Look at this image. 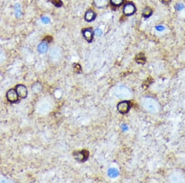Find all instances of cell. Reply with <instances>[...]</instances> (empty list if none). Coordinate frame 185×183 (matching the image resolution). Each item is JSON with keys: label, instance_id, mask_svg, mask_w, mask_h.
Returning <instances> with one entry per match:
<instances>
[{"label": "cell", "instance_id": "1", "mask_svg": "<svg viewBox=\"0 0 185 183\" xmlns=\"http://www.w3.org/2000/svg\"><path fill=\"white\" fill-rule=\"evenodd\" d=\"M143 107L147 112L152 113H157L160 110V105L154 99L151 98H145L142 100Z\"/></svg>", "mask_w": 185, "mask_h": 183}, {"label": "cell", "instance_id": "2", "mask_svg": "<svg viewBox=\"0 0 185 183\" xmlns=\"http://www.w3.org/2000/svg\"><path fill=\"white\" fill-rule=\"evenodd\" d=\"M115 94L120 99H128L132 97V93L131 90L127 87L121 86L115 89Z\"/></svg>", "mask_w": 185, "mask_h": 183}, {"label": "cell", "instance_id": "3", "mask_svg": "<svg viewBox=\"0 0 185 183\" xmlns=\"http://www.w3.org/2000/svg\"><path fill=\"white\" fill-rule=\"evenodd\" d=\"M117 111L122 114L127 113L131 108V104L128 100H123L117 104Z\"/></svg>", "mask_w": 185, "mask_h": 183}, {"label": "cell", "instance_id": "4", "mask_svg": "<svg viewBox=\"0 0 185 183\" xmlns=\"http://www.w3.org/2000/svg\"><path fill=\"white\" fill-rule=\"evenodd\" d=\"M73 156L78 162H84L89 157V152L86 150H83L80 152H74Z\"/></svg>", "mask_w": 185, "mask_h": 183}, {"label": "cell", "instance_id": "5", "mask_svg": "<svg viewBox=\"0 0 185 183\" xmlns=\"http://www.w3.org/2000/svg\"><path fill=\"white\" fill-rule=\"evenodd\" d=\"M6 98L9 102L11 103H16L18 100V96L15 89H11L6 94Z\"/></svg>", "mask_w": 185, "mask_h": 183}, {"label": "cell", "instance_id": "6", "mask_svg": "<svg viewBox=\"0 0 185 183\" xmlns=\"http://www.w3.org/2000/svg\"><path fill=\"white\" fill-rule=\"evenodd\" d=\"M15 89L18 96V97L22 99H25L27 96V88L23 85H18L16 86Z\"/></svg>", "mask_w": 185, "mask_h": 183}, {"label": "cell", "instance_id": "7", "mask_svg": "<svg viewBox=\"0 0 185 183\" xmlns=\"http://www.w3.org/2000/svg\"><path fill=\"white\" fill-rule=\"evenodd\" d=\"M136 8L135 5L132 3H127L123 8V12L126 16H131L135 13Z\"/></svg>", "mask_w": 185, "mask_h": 183}, {"label": "cell", "instance_id": "8", "mask_svg": "<svg viewBox=\"0 0 185 183\" xmlns=\"http://www.w3.org/2000/svg\"><path fill=\"white\" fill-rule=\"evenodd\" d=\"M83 35L88 42L91 43L93 39V32L90 29H85L83 31Z\"/></svg>", "mask_w": 185, "mask_h": 183}, {"label": "cell", "instance_id": "9", "mask_svg": "<svg viewBox=\"0 0 185 183\" xmlns=\"http://www.w3.org/2000/svg\"><path fill=\"white\" fill-rule=\"evenodd\" d=\"M170 181L174 182H183L184 180L181 174L175 173H173L172 176H171Z\"/></svg>", "mask_w": 185, "mask_h": 183}, {"label": "cell", "instance_id": "10", "mask_svg": "<svg viewBox=\"0 0 185 183\" xmlns=\"http://www.w3.org/2000/svg\"><path fill=\"white\" fill-rule=\"evenodd\" d=\"M94 4L96 8H104L108 6V0H94Z\"/></svg>", "mask_w": 185, "mask_h": 183}, {"label": "cell", "instance_id": "11", "mask_svg": "<svg viewBox=\"0 0 185 183\" xmlns=\"http://www.w3.org/2000/svg\"><path fill=\"white\" fill-rule=\"evenodd\" d=\"M96 17V14L94 11H92L91 10L88 11L85 16V19L86 21L88 22H91L92 20H93Z\"/></svg>", "mask_w": 185, "mask_h": 183}, {"label": "cell", "instance_id": "12", "mask_svg": "<svg viewBox=\"0 0 185 183\" xmlns=\"http://www.w3.org/2000/svg\"><path fill=\"white\" fill-rule=\"evenodd\" d=\"M135 61L140 64H144L146 62V57L145 54L143 53L138 54L135 57Z\"/></svg>", "mask_w": 185, "mask_h": 183}, {"label": "cell", "instance_id": "13", "mask_svg": "<svg viewBox=\"0 0 185 183\" xmlns=\"http://www.w3.org/2000/svg\"><path fill=\"white\" fill-rule=\"evenodd\" d=\"M48 44L47 43H46L45 42H43L40 43L38 46V51L41 53V54H44L45 53L47 52L48 51Z\"/></svg>", "mask_w": 185, "mask_h": 183}, {"label": "cell", "instance_id": "14", "mask_svg": "<svg viewBox=\"0 0 185 183\" xmlns=\"http://www.w3.org/2000/svg\"><path fill=\"white\" fill-rule=\"evenodd\" d=\"M108 175L111 178H115L119 175V171L115 168H110L108 171Z\"/></svg>", "mask_w": 185, "mask_h": 183}, {"label": "cell", "instance_id": "15", "mask_svg": "<svg viewBox=\"0 0 185 183\" xmlns=\"http://www.w3.org/2000/svg\"><path fill=\"white\" fill-rule=\"evenodd\" d=\"M152 11L150 8H146L143 12V15L145 17H149L152 14Z\"/></svg>", "mask_w": 185, "mask_h": 183}, {"label": "cell", "instance_id": "16", "mask_svg": "<svg viewBox=\"0 0 185 183\" xmlns=\"http://www.w3.org/2000/svg\"><path fill=\"white\" fill-rule=\"evenodd\" d=\"M123 0H110V3L114 6H120L123 3Z\"/></svg>", "mask_w": 185, "mask_h": 183}, {"label": "cell", "instance_id": "17", "mask_svg": "<svg viewBox=\"0 0 185 183\" xmlns=\"http://www.w3.org/2000/svg\"><path fill=\"white\" fill-rule=\"evenodd\" d=\"M73 69L77 74H80L82 72V67L79 64H75L73 65Z\"/></svg>", "mask_w": 185, "mask_h": 183}, {"label": "cell", "instance_id": "18", "mask_svg": "<svg viewBox=\"0 0 185 183\" xmlns=\"http://www.w3.org/2000/svg\"><path fill=\"white\" fill-rule=\"evenodd\" d=\"M51 1L56 7H61L62 5V2L61 0H51Z\"/></svg>", "mask_w": 185, "mask_h": 183}, {"label": "cell", "instance_id": "19", "mask_svg": "<svg viewBox=\"0 0 185 183\" xmlns=\"http://www.w3.org/2000/svg\"><path fill=\"white\" fill-rule=\"evenodd\" d=\"M102 33H103V31H102V30L101 29H96V31H95V34L97 35V36H101L102 35Z\"/></svg>", "mask_w": 185, "mask_h": 183}, {"label": "cell", "instance_id": "20", "mask_svg": "<svg viewBox=\"0 0 185 183\" xmlns=\"http://www.w3.org/2000/svg\"><path fill=\"white\" fill-rule=\"evenodd\" d=\"M52 40H53V38H52L51 36H46L45 38V41H46V42H51Z\"/></svg>", "mask_w": 185, "mask_h": 183}, {"label": "cell", "instance_id": "21", "mask_svg": "<svg viewBox=\"0 0 185 183\" xmlns=\"http://www.w3.org/2000/svg\"><path fill=\"white\" fill-rule=\"evenodd\" d=\"M42 22L45 23V24H48V23L49 22V19H48V17H43L42 18Z\"/></svg>", "mask_w": 185, "mask_h": 183}, {"label": "cell", "instance_id": "22", "mask_svg": "<svg viewBox=\"0 0 185 183\" xmlns=\"http://www.w3.org/2000/svg\"><path fill=\"white\" fill-rule=\"evenodd\" d=\"M183 8V6L182 4V6H181V4H178V5L176 6V9H177V10H181Z\"/></svg>", "mask_w": 185, "mask_h": 183}, {"label": "cell", "instance_id": "23", "mask_svg": "<svg viewBox=\"0 0 185 183\" xmlns=\"http://www.w3.org/2000/svg\"><path fill=\"white\" fill-rule=\"evenodd\" d=\"M161 1L164 4H168L170 2V0H161Z\"/></svg>", "mask_w": 185, "mask_h": 183}, {"label": "cell", "instance_id": "24", "mask_svg": "<svg viewBox=\"0 0 185 183\" xmlns=\"http://www.w3.org/2000/svg\"><path fill=\"white\" fill-rule=\"evenodd\" d=\"M162 28H163V27H162L160 26V27H157V29H158L159 30H161V29H162Z\"/></svg>", "mask_w": 185, "mask_h": 183}]
</instances>
